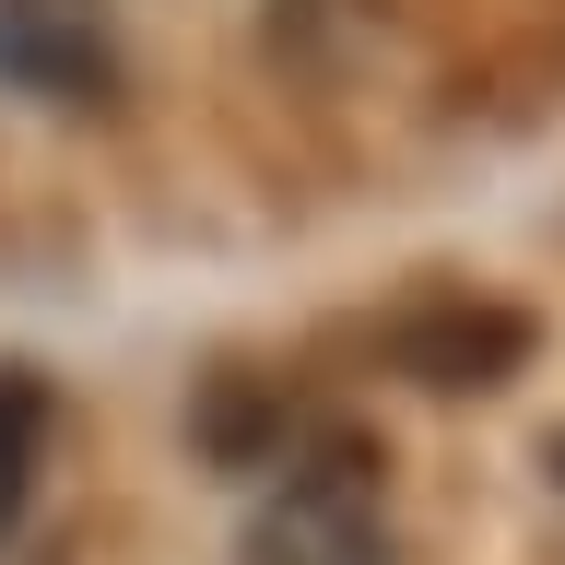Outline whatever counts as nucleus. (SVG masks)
<instances>
[{"label":"nucleus","instance_id":"obj_1","mask_svg":"<svg viewBox=\"0 0 565 565\" xmlns=\"http://www.w3.org/2000/svg\"><path fill=\"white\" fill-rule=\"evenodd\" d=\"M236 565H388V471L365 436H307L271 459Z\"/></svg>","mask_w":565,"mask_h":565},{"label":"nucleus","instance_id":"obj_2","mask_svg":"<svg viewBox=\"0 0 565 565\" xmlns=\"http://www.w3.org/2000/svg\"><path fill=\"white\" fill-rule=\"evenodd\" d=\"M519 342L530 330L507 307H459V295H436V307H413L401 330H388V353H401L424 388H494L507 365H519Z\"/></svg>","mask_w":565,"mask_h":565},{"label":"nucleus","instance_id":"obj_3","mask_svg":"<svg viewBox=\"0 0 565 565\" xmlns=\"http://www.w3.org/2000/svg\"><path fill=\"white\" fill-rule=\"evenodd\" d=\"M0 71L35 83V95H95L106 83L95 0H0Z\"/></svg>","mask_w":565,"mask_h":565},{"label":"nucleus","instance_id":"obj_4","mask_svg":"<svg viewBox=\"0 0 565 565\" xmlns=\"http://www.w3.org/2000/svg\"><path fill=\"white\" fill-rule=\"evenodd\" d=\"M24 448H35V388L0 377V519H12V494H24Z\"/></svg>","mask_w":565,"mask_h":565}]
</instances>
